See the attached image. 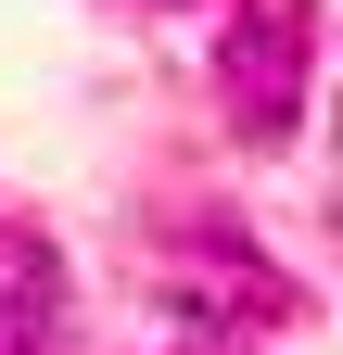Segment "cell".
Listing matches in <instances>:
<instances>
[{
  "label": "cell",
  "mask_w": 343,
  "mask_h": 355,
  "mask_svg": "<svg viewBox=\"0 0 343 355\" xmlns=\"http://www.w3.org/2000/svg\"><path fill=\"white\" fill-rule=\"evenodd\" d=\"M217 76H229V114H242V140H254V153H267V140H292L306 76H318V0H242V13H229Z\"/></svg>",
  "instance_id": "obj_1"
}]
</instances>
